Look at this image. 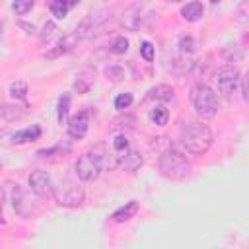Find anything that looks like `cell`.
I'll use <instances>...</instances> for the list:
<instances>
[{"instance_id": "cell-1", "label": "cell", "mask_w": 249, "mask_h": 249, "mask_svg": "<svg viewBox=\"0 0 249 249\" xmlns=\"http://www.w3.org/2000/svg\"><path fill=\"white\" fill-rule=\"evenodd\" d=\"M179 140H181V146L189 154L202 156L210 150V146L214 142V134L208 124H204L200 121H189L179 128Z\"/></svg>"}, {"instance_id": "cell-2", "label": "cell", "mask_w": 249, "mask_h": 249, "mask_svg": "<svg viewBox=\"0 0 249 249\" xmlns=\"http://www.w3.org/2000/svg\"><path fill=\"white\" fill-rule=\"evenodd\" d=\"M158 167H160V173L165 177V179H171V181H181L185 179L189 173H191V163L189 160L185 158L183 152H179L175 146H167L160 158H158Z\"/></svg>"}, {"instance_id": "cell-3", "label": "cell", "mask_w": 249, "mask_h": 249, "mask_svg": "<svg viewBox=\"0 0 249 249\" xmlns=\"http://www.w3.org/2000/svg\"><path fill=\"white\" fill-rule=\"evenodd\" d=\"M191 103L200 117L212 119L218 113V95L208 84H195L191 89Z\"/></svg>"}, {"instance_id": "cell-4", "label": "cell", "mask_w": 249, "mask_h": 249, "mask_svg": "<svg viewBox=\"0 0 249 249\" xmlns=\"http://www.w3.org/2000/svg\"><path fill=\"white\" fill-rule=\"evenodd\" d=\"M53 196H54L56 204H60V206H64V208H76V206H80L84 202L86 193H84V189L76 181L62 179V181H58L53 187Z\"/></svg>"}, {"instance_id": "cell-5", "label": "cell", "mask_w": 249, "mask_h": 249, "mask_svg": "<svg viewBox=\"0 0 249 249\" xmlns=\"http://www.w3.org/2000/svg\"><path fill=\"white\" fill-rule=\"evenodd\" d=\"M101 169H103V156L99 152H93V150L82 154L74 163V171H76L78 179L84 183L95 181L99 177Z\"/></svg>"}, {"instance_id": "cell-6", "label": "cell", "mask_w": 249, "mask_h": 249, "mask_svg": "<svg viewBox=\"0 0 249 249\" xmlns=\"http://www.w3.org/2000/svg\"><path fill=\"white\" fill-rule=\"evenodd\" d=\"M111 18V12L107 10V8H97V10H93V12H89L70 33L76 37V41L80 43V41H84V39H88V37H91L107 19Z\"/></svg>"}, {"instance_id": "cell-7", "label": "cell", "mask_w": 249, "mask_h": 249, "mask_svg": "<svg viewBox=\"0 0 249 249\" xmlns=\"http://www.w3.org/2000/svg\"><path fill=\"white\" fill-rule=\"evenodd\" d=\"M241 80V74L235 66L231 64H224L220 66L216 72H214V84L218 88V91L224 95V97H231L237 89V84Z\"/></svg>"}, {"instance_id": "cell-8", "label": "cell", "mask_w": 249, "mask_h": 249, "mask_svg": "<svg viewBox=\"0 0 249 249\" xmlns=\"http://www.w3.org/2000/svg\"><path fill=\"white\" fill-rule=\"evenodd\" d=\"M53 187H54L53 185V179H51V175L47 171H43V169L31 171V175H29V189L35 195H39V196L51 195L53 193Z\"/></svg>"}, {"instance_id": "cell-9", "label": "cell", "mask_w": 249, "mask_h": 249, "mask_svg": "<svg viewBox=\"0 0 249 249\" xmlns=\"http://www.w3.org/2000/svg\"><path fill=\"white\" fill-rule=\"evenodd\" d=\"M88 128H89V115H88V111H80L74 117H70V121H68V136L70 138H76V140L84 138Z\"/></svg>"}, {"instance_id": "cell-10", "label": "cell", "mask_w": 249, "mask_h": 249, "mask_svg": "<svg viewBox=\"0 0 249 249\" xmlns=\"http://www.w3.org/2000/svg\"><path fill=\"white\" fill-rule=\"evenodd\" d=\"M29 115L27 105H18V103H0V119L6 123H16L21 121Z\"/></svg>"}, {"instance_id": "cell-11", "label": "cell", "mask_w": 249, "mask_h": 249, "mask_svg": "<svg viewBox=\"0 0 249 249\" xmlns=\"http://www.w3.org/2000/svg\"><path fill=\"white\" fill-rule=\"evenodd\" d=\"M123 27L136 31L142 25V6L140 4H130L124 12H123V19H121Z\"/></svg>"}, {"instance_id": "cell-12", "label": "cell", "mask_w": 249, "mask_h": 249, "mask_svg": "<svg viewBox=\"0 0 249 249\" xmlns=\"http://www.w3.org/2000/svg\"><path fill=\"white\" fill-rule=\"evenodd\" d=\"M136 212H138V202L136 200H128L124 206H121L119 210H115L113 214H111V220L113 222H128L130 218H134L136 216Z\"/></svg>"}, {"instance_id": "cell-13", "label": "cell", "mask_w": 249, "mask_h": 249, "mask_svg": "<svg viewBox=\"0 0 249 249\" xmlns=\"http://www.w3.org/2000/svg\"><path fill=\"white\" fill-rule=\"evenodd\" d=\"M119 163H121L124 169H128V171H136L138 167H142L144 158H142V154H140L138 150H128L124 156L119 158Z\"/></svg>"}, {"instance_id": "cell-14", "label": "cell", "mask_w": 249, "mask_h": 249, "mask_svg": "<svg viewBox=\"0 0 249 249\" xmlns=\"http://www.w3.org/2000/svg\"><path fill=\"white\" fill-rule=\"evenodd\" d=\"M39 136H41V126L33 124V126H29V128H23V130H19V132L12 134V142H14V144L35 142V140H39Z\"/></svg>"}, {"instance_id": "cell-15", "label": "cell", "mask_w": 249, "mask_h": 249, "mask_svg": "<svg viewBox=\"0 0 249 249\" xmlns=\"http://www.w3.org/2000/svg\"><path fill=\"white\" fill-rule=\"evenodd\" d=\"M202 14H204V6L200 2H187L181 6V16L187 21H196L202 18Z\"/></svg>"}, {"instance_id": "cell-16", "label": "cell", "mask_w": 249, "mask_h": 249, "mask_svg": "<svg viewBox=\"0 0 249 249\" xmlns=\"http://www.w3.org/2000/svg\"><path fill=\"white\" fill-rule=\"evenodd\" d=\"M148 99H156V101H169L173 99V88L169 84H158L148 91Z\"/></svg>"}, {"instance_id": "cell-17", "label": "cell", "mask_w": 249, "mask_h": 249, "mask_svg": "<svg viewBox=\"0 0 249 249\" xmlns=\"http://www.w3.org/2000/svg\"><path fill=\"white\" fill-rule=\"evenodd\" d=\"M72 6H76V2H64V0H53V2L49 4V10L53 12V16H54L56 19H64V18H66V14H68V10H70Z\"/></svg>"}, {"instance_id": "cell-18", "label": "cell", "mask_w": 249, "mask_h": 249, "mask_svg": "<svg viewBox=\"0 0 249 249\" xmlns=\"http://www.w3.org/2000/svg\"><path fill=\"white\" fill-rule=\"evenodd\" d=\"M167 119H169V111L165 105H156L152 111H150V121L158 126H163L167 124Z\"/></svg>"}, {"instance_id": "cell-19", "label": "cell", "mask_w": 249, "mask_h": 249, "mask_svg": "<svg viewBox=\"0 0 249 249\" xmlns=\"http://www.w3.org/2000/svg\"><path fill=\"white\" fill-rule=\"evenodd\" d=\"M68 109H70V93H62L60 99H58V105H56L58 123H62V121L68 117Z\"/></svg>"}, {"instance_id": "cell-20", "label": "cell", "mask_w": 249, "mask_h": 249, "mask_svg": "<svg viewBox=\"0 0 249 249\" xmlns=\"http://www.w3.org/2000/svg\"><path fill=\"white\" fill-rule=\"evenodd\" d=\"M109 51H111L113 54H124V53L128 51V39L123 37V35L115 37V39L111 41V45H109Z\"/></svg>"}, {"instance_id": "cell-21", "label": "cell", "mask_w": 249, "mask_h": 249, "mask_svg": "<svg viewBox=\"0 0 249 249\" xmlns=\"http://www.w3.org/2000/svg\"><path fill=\"white\" fill-rule=\"evenodd\" d=\"M10 95H12L14 99L23 101V99H25V95H27V84H25V82H21V80L12 82V84H10Z\"/></svg>"}, {"instance_id": "cell-22", "label": "cell", "mask_w": 249, "mask_h": 249, "mask_svg": "<svg viewBox=\"0 0 249 249\" xmlns=\"http://www.w3.org/2000/svg\"><path fill=\"white\" fill-rule=\"evenodd\" d=\"M113 150L119 154L117 158H121V156H124L128 150H130V144H128V138L124 136V134H119V136H115L113 138Z\"/></svg>"}, {"instance_id": "cell-23", "label": "cell", "mask_w": 249, "mask_h": 249, "mask_svg": "<svg viewBox=\"0 0 249 249\" xmlns=\"http://www.w3.org/2000/svg\"><path fill=\"white\" fill-rule=\"evenodd\" d=\"M132 101H134V95H132L130 91L119 93V95L115 97V109H119V111H123V109H128V107L132 105Z\"/></svg>"}, {"instance_id": "cell-24", "label": "cell", "mask_w": 249, "mask_h": 249, "mask_svg": "<svg viewBox=\"0 0 249 249\" xmlns=\"http://www.w3.org/2000/svg\"><path fill=\"white\" fill-rule=\"evenodd\" d=\"M195 47H196V43H195V39H193L191 35H181V39H179V49H181V53L191 54V53H195Z\"/></svg>"}, {"instance_id": "cell-25", "label": "cell", "mask_w": 249, "mask_h": 249, "mask_svg": "<svg viewBox=\"0 0 249 249\" xmlns=\"http://www.w3.org/2000/svg\"><path fill=\"white\" fill-rule=\"evenodd\" d=\"M31 8H33V0H16V2H12V10L19 16L27 14Z\"/></svg>"}, {"instance_id": "cell-26", "label": "cell", "mask_w": 249, "mask_h": 249, "mask_svg": "<svg viewBox=\"0 0 249 249\" xmlns=\"http://www.w3.org/2000/svg\"><path fill=\"white\" fill-rule=\"evenodd\" d=\"M105 74H107V78L113 80V82H119V80L124 78V70H123L121 66H117V64L107 66V68H105Z\"/></svg>"}, {"instance_id": "cell-27", "label": "cell", "mask_w": 249, "mask_h": 249, "mask_svg": "<svg viewBox=\"0 0 249 249\" xmlns=\"http://www.w3.org/2000/svg\"><path fill=\"white\" fill-rule=\"evenodd\" d=\"M140 54H142V58H144L146 62H152V60H154V45H152L150 41H144V43L140 45Z\"/></svg>"}, {"instance_id": "cell-28", "label": "cell", "mask_w": 249, "mask_h": 249, "mask_svg": "<svg viewBox=\"0 0 249 249\" xmlns=\"http://www.w3.org/2000/svg\"><path fill=\"white\" fill-rule=\"evenodd\" d=\"M54 31H56V25H54V21H47V23H45V27H43L41 39H43V41H49V39L54 35Z\"/></svg>"}, {"instance_id": "cell-29", "label": "cell", "mask_w": 249, "mask_h": 249, "mask_svg": "<svg viewBox=\"0 0 249 249\" xmlns=\"http://www.w3.org/2000/svg\"><path fill=\"white\" fill-rule=\"evenodd\" d=\"M241 95H243V99H247V84H245V78L241 76Z\"/></svg>"}, {"instance_id": "cell-30", "label": "cell", "mask_w": 249, "mask_h": 249, "mask_svg": "<svg viewBox=\"0 0 249 249\" xmlns=\"http://www.w3.org/2000/svg\"><path fill=\"white\" fill-rule=\"evenodd\" d=\"M0 222H2V212H0Z\"/></svg>"}, {"instance_id": "cell-31", "label": "cell", "mask_w": 249, "mask_h": 249, "mask_svg": "<svg viewBox=\"0 0 249 249\" xmlns=\"http://www.w3.org/2000/svg\"><path fill=\"white\" fill-rule=\"evenodd\" d=\"M0 29H2V25H0Z\"/></svg>"}, {"instance_id": "cell-32", "label": "cell", "mask_w": 249, "mask_h": 249, "mask_svg": "<svg viewBox=\"0 0 249 249\" xmlns=\"http://www.w3.org/2000/svg\"><path fill=\"white\" fill-rule=\"evenodd\" d=\"M0 167H2V165H0Z\"/></svg>"}]
</instances>
